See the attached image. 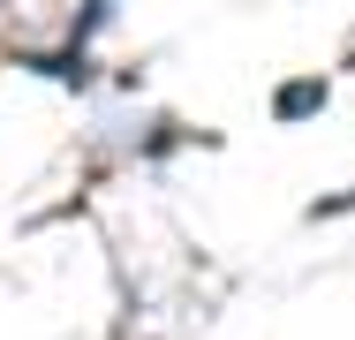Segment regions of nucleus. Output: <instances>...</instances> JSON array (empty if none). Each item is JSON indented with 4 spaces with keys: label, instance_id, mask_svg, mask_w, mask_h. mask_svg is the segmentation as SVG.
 Returning <instances> with one entry per match:
<instances>
[{
    "label": "nucleus",
    "instance_id": "nucleus-1",
    "mask_svg": "<svg viewBox=\"0 0 355 340\" xmlns=\"http://www.w3.org/2000/svg\"><path fill=\"white\" fill-rule=\"evenodd\" d=\"M318 106H325V83H318V76H310V83H287L280 99H272L280 121H302V114H318Z\"/></svg>",
    "mask_w": 355,
    "mask_h": 340
}]
</instances>
